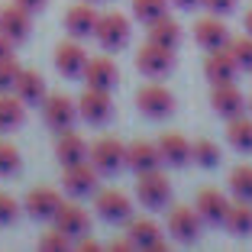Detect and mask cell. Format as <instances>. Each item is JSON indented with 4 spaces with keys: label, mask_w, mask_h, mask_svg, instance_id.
<instances>
[{
    "label": "cell",
    "mask_w": 252,
    "mask_h": 252,
    "mask_svg": "<svg viewBox=\"0 0 252 252\" xmlns=\"http://www.w3.org/2000/svg\"><path fill=\"white\" fill-rule=\"evenodd\" d=\"M94 207H97V217L107 220V223H129L133 220V200H129L126 191H120V188H104V191H97Z\"/></svg>",
    "instance_id": "obj_6"
},
{
    "label": "cell",
    "mask_w": 252,
    "mask_h": 252,
    "mask_svg": "<svg viewBox=\"0 0 252 252\" xmlns=\"http://www.w3.org/2000/svg\"><path fill=\"white\" fill-rule=\"evenodd\" d=\"M110 249L113 252H126V249H136V246H133V239H129V236H120V239H113V243H110Z\"/></svg>",
    "instance_id": "obj_40"
},
{
    "label": "cell",
    "mask_w": 252,
    "mask_h": 252,
    "mask_svg": "<svg viewBox=\"0 0 252 252\" xmlns=\"http://www.w3.org/2000/svg\"><path fill=\"white\" fill-rule=\"evenodd\" d=\"M13 94L20 97L26 107H42V100L49 97V91H45V78L39 71H32V68H23L20 78H16V84H13Z\"/></svg>",
    "instance_id": "obj_23"
},
{
    "label": "cell",
    "mask_w": 252,
    "mask_h": 252,
    "mask_svg": "<svg viewBox=\"0 0 252 252\" xmlns=\"http://www.w3.org/2000/svg\"><path fill=\"white\" fill-rule=\"evenodd\" d=\"M246 32H249V36H252V10H249V13H246Z\"/></svg>",
    "instance_id": "obj_44"
},
{
    "label": "cell",
    "mask_w": 252,
    "mask_h": 252,
    "mask_svg": "<svg viewBox=\"0 0 252 252\" xmlns=\"http://www.w3.org/2000/svg\"><path fill=\"white\" fill-rule=\"evenodd\" d=\"M0 32L10 36L13 42H23V39H30L32 32V10H26L23 3H7V7L0 10Z\"/></svg>",
    "instance_id": "obj_12"
},
{
    "label": "cell",
    "mask_w": 252,
    "mask_h": 252,
    "mask_svg": "<svg viewBox=\"0 0 252 252\" xmlns=\"http://www.w3.org/2000/svg\"><path fill=\"white\" fill-rule=\"evenodd\" d=\"M97 16H100V13L94 10V3H74V7L65 13V32L71 39H88V36H94Z\"/></svg>",
    "instance_id": "obj_24"
},
{
    "label": "cell",
    "mask_w": 252,
    "mask_h": 252,
    "mask_svg": "<svg viewBox=\"0 0 252 252\" xmlns=\"http://www.w3.org/2000/svg\"><path fill=\"white\" fill-rule=\"evenodd\" d=\"M88 152H91V146L84 142V136L74 133V129H65V133H59V139H55V158L62 162V168L88 162Z\"/></svg>",
    "instance_id": "obj_21"
},
{
    "label": "cell",
    "mask_w": 252,
    "mask_h": 252,
    "mask_svg": "<svg viewBox=\"0 0 252 252\" xmlns=\"http://www.w3.org/2000/svg\"><path fill=\"white\" fill-rule=\"evenodd\" d=\"M230 52H233V59L239 62V68H249V71H252V36H249V32L230 39Z\"/></svg>",
    "instance_id": "obj_34"
},
{
    "label": "cell",
    "mask_w": 252,
    "mask_h": 252,
    "mask_svg": "<svg viewBox=\"0 0 252 252\" xmlns=\"http://www.w3.org/2000/svg\"><path fill=\"white\" fill-rule=\"evenodd\" d=\"M223 226H226L233 236H252V200H236V204H230Z\"/></svg>",
    "instance_id": "obj_28"
},
{
    "label": "cell",
    "mask_w": 252,
    "mask_h": 252,
    "mask_svg": "<svg viewBox=\"0 0 252 252\" xmlns=\"http://www.w3.org/2000/svg\"><path fill=\"white\" fill-rule=\"evenodd\" d=\"M20 62L10 55V59H0V94L3 91H13V84H16V78H20Z\"/></svg>",
    "instance_id": "obj_36"
},
{
    "label": "cell",
    "mask_w": 252,
    "mask_h": 252,
    "mask_svg": "<svg viewBox=\"0 0 252 252\" xmlns=\"http://www.w3.org/2000/svg\"><path fill=\"white\" fill-rule=\"evenodd\" d=\"M136 107L149 120H165L175 113V94L168 88H162V84H146L136 94Z\"/></svg>",
    "instance_id": "obj_7"
},
{
    "label": "cell",
    "mask_w": 252,
    "mask_h": 252,
    "mask_svg": "<svg viewBox=\"0 0 252 252\" xmlns=\"http://www.w3.org/2000/svg\"><path fill=\"white\" fill-rule=\"evenodd\" d=\"M94 39L100 42V49H107V52H120V49H126L129 39H133L129 16L120 13V10L100 13V16H97V26H94Z\"/></svg>",
    "instance_id": "obj_1"
},
{
    "label": "cell",
    "mask_w": 252,
    "mask_h": 252,
    "mask_svg": "<svg viewBox=\"0 0 252 252\" xmlns=\"http://www.w3.org/2000/svg\"><path fill=\"white\" fill-rule=\"evenodd\" d=\"M26 123V104L13 91H3L0 94V133H13Z\"/></svg>",
    "instance_id": "obj_26"
},
{
    "label": "cell",
    "mask_w": 252,
    "mask_h": 252,
    "mask_svg": "<svg viewBox=\"0 0 252 252\" xmlns=\"http://www.w3.org/2000/svg\"><path fill=\"white\" fill-rule=\"evenodd\" d=\"M230 191L236 200H252V165H236L230 171Z\"/></svg>",
    "instance_id": "obj_30"
},
{
    "label": "cell",
    "mask_w": 252,
    "mask_h": 252,
    "mask_svg": "<svg viewBox=\"0 0 252 252\" xmlns=\"http://www.w3.org/2000/svg\"><path fill=\"white\" fill-rule=\"evenodd\" d=\"M23 207H26V214H30L32 220H49L52 223V217L59 214V207H62V194L55 191V188H32V191L26 194V200H23Z\"/></svg>",
    "instance_id": "obj_16"
},
{
    "label": "cell",
    "mask_w": 252,
    "mask_h": 252,
    "mask_svg": "<svg viewBox=\"0 0 252 252\" xmlns=\"http://www.w3.org/2000/svg\"><path fill=\"white\" fill-rule=\"evenodd\" d=\"M126 236L133 239L136 249H152V252H162L165 249L162 230H158V223L149 220V217H139V220H129V223H126Z\"/></svg>",
    "instance_id": "obj_20"
},
{
    "label": "cell",
    "mask_w": 252,
    "mask_h": 252,
    "mask_svg": "<svg viewBox=\"0 0 252 252\" xmlns=\"http://www.w3.org/2000/svg\"><path fill=\"white\" fill-rule=\"evenodd\" d=\"M13 39L10 36H3V32H0V59H10V55H13Z\"/></svg>",
    "instance_id": "obj_39"
},
{
    "label": "cell",
    "mask_w": 252,
    "mask_h": 252,
    "mask_svg": "<svg viewBox=\"0 0 252 252\" xmlns=\"http://www.w3.org/2000/svg\"><path fill=\"white\" fill-rule=\"evenodd\" d=\"M249 110H252V97H249Z\"/></svg>",
    "instance_id": "obj_45"
},
{
    "label": "cell",
    "mask_w": 252,
    "mask_h": 252,
    "mask_svg": "<svg viewBox=\"0 0 252 252\" xmlns=\"http://www.w3.org/2000/svg\"><path fill=\"white\" fill-rule=\"evenodd\" d=\"M194 207H197V214L204 217V223H214V226H220V223L226 220L230 200H226V194H223L220 188H204V191L197 194V200H194Z\"/></svg>",
    "instance_id": "obj_22"
},
{
    "label": "cell",
    "mask_w": 252,
    "mask_h": 252,
    "mask_svg": "<svg viewBox=\"0 0 252 252\" xmlns=\"http://www.w3.org/2000/svg\"><path fill=\"white\" fill-rule=\"evenodd\" d=\"M81 81L88 84V88L110 91V88H117V81H120V68H117V62H113V59H107V55H97V59H88Z\"/></svg>",
    "instance_id": "obj_15"
},
{
    "label": "cell",
    "mask_w": 252,
    "mask_h": 252,
    "mask_svg": "<svg viewBox=\"0 0 252 252\" xmlns=\"http://www.w3.org/2000/svg\"><path fill=\"white\" fill-rule=\"evenodd\" d=\"M52 226H59V230L65 233V236H71V239H81L84 233L91 230V217H88L84 207H78V204H65V200H62L59 214L52 217Z\"/></svg>",
    "instance_id": "obj_19"
},
{
    "label": "cell",
    "mask_w": 252,
    "mask_h": 252,
    "mask_svg": "<svg viewBox=\"0 0 252 252\" xmlns=\"http://www.w3.org/2000/svg\"><path fill=\"white\" fill-rule=\"evenodd\" d=\"M230 26L223 23V16L217 13H207L200 16L197 23H194V42L200 45V49H207V52H214V49H226L230 45Z\"/></svg>",
    "instance_id": "obj_10"
},
{
    "label": "cell",
    "mask_w": 252,
    "mask_h": 252,
    "mask_svg": "<svg viewBox=\"0 0 252 252\" xmlns=\"http://www.w3.org/2000/svg\"><path fill=\"white\" fill-rule=\"evenodd\" d=\"M168 13V0H133V16L149 26L152 20Z\"/></svg>",
    "instance_id": "obj_32"
},
{
    "label": "cell",
    "mask_w": 252,
    "mask_h": 252,
    "mask_svg": "<svg viewBox=\"0 0 252 252\" xmlns=\"http://www.w3.org/2000/svg\"><path fill=\"white\" fill-rule=\"evenodd\" d=\"M78 249H84V252H97L100 246H97V239H88V233L81 236V243H78Z\"/></svg>",
    "instance_id": "obj_41"
},
{
    "label": "cell",
    "mask_w": 252,
    "mask_h": 252,
    "mask_svg": "<svg viewBox=\"0 0 252 252\" xmlns=\"http://www.w3.org/2000/svg\"><path fill=\"white\" fill-rule=\"evenodd\" d=\"M191 158L200 168H217L220 165V146L210 139H197V142H191Z\"/></svg>",
    "instance_id": "obj_31"
},
{
    "label": "cell",
    "mask_w": 252,
    "mask_h": 252,
    "mask_svg": "<svg viewBox=\"0 0 252 252\" xmlns=\"http://www.w3.org/2000/svg\"><path fill=\"white\" fill-rule=\"evenodd\" d=\"M20 165H23L20 149H16L13 142L0 139V178H13L16 171H20Z\"/></svg>",
    "instance_id": "obj_33"
},
{
    "label": "cell",
    "mask_w": 252,
    "mask_h": 252,
    "mask_svg": "<svg viewBox=\"0 0 252 252\" xmlns=\"http://www.w3.org/2000/svg\"><path fill=\"white\" fill-rule=\"evenodd\" d=\"M88 65V52L81 49V39H65L55 45V68L65 78H81Z\"/></svg>",
    "instance_id": "obj_14"
},
{
    "label": "cell",
    "mask_w": 252,
    "mask_h": 252,
    "mask_svg": "<svg viewBox=\"0 0 252 252\" xmlns=\"http://www.w3.org/2000/svg\"><path fill=\"white\" fill-rule=\"evenodd\" d=\"M136 68H139L146 78H165V74L175 68V49H165V45H156V42L139 45Z\"/></svg>",
    "instance_id": "obj_8"
},
{
    "label": "cell",
    "mask_w": 252,
    "mask_h": 252,
    "mask_svg": "<svg viewBox=\"0 0 252 252\" xmlns=\"http://www.w3.org/2000/svg\"><path fill=\"white\" fill-rule=\"evenodd\" d=\"M149 42L165 45V49H178V42H181V26L171 20L168 13L158 16V20L149 23Z\"/></svg>",
    "instance_id": "obj_27"
},
{
    "label": "cell",
    "mask_w": 252,
    "mask_h": 252,
    "mask_svg": "<svg viewBox=\"0 0 252 252\" xmlns=\"http://www.w3.org/2000/svg\"><path fill=\"white\" fill-rule=\"evenodd\" d=\"M236 71H239V62L233 59L230 45H226V49H214V52H207V59H204V78H207L210 84L236 81Z\"/></svg>",
    "instance_id": "obj_13"
},
{
    "label": "cell",
    "mask_w": 252,
    "mask_h": 252,
    "mask_svg": "<svg viewBox=\"0 0 252 252\" xmlns=\"http://www.w3.org/2000/svg\"><path fill=\"white\" fill-rule=\"evenodd\" d=\"M136 197H139L142 207L149 210H165L171 200V181L165 178L162 171H142L136 175Z\"/></svg>",
    "instance_id": "obj_2"
},
{
    "label": "cell",
    "mask_w": 252,
    "mask_h": 252,
    "mask_svg": "<svg viewBox=\"0 0 252 252\" xmlns=\"http://www.w3.org/2000/svg\"><path fill=\"white\" fill-rule=\"evenodd\" d=\"M200 230H204V217L197 214V207H188V204H175L168 210V236L178 239V243H197Z\"/></svg>",
    "instance_id": "obj_5"
},
{
    "label": "cell",
    "mask_w": 252,
    "mask_h": 252,
    "mask_svg": "<svg viewBox=\"0 0 252 252\" xmlns=\"http://www.w3.org/2000/svg\"><path fill=\"white\" fill-rule=\"evenodd\" d=\"M97 178H100V171L91 162H78V165H68L65 168L62 185H65V191L71 197H91V194H97V185H100Z\"/></svg>",
    "instance_id": "obj_11"
},
{
    "label": "cell",
    "mask_w": 252,
    "mask_h": 252,
    "mask_svg": "<svg viewBox=\"0 0 252 252\" xmlns=\"http://www.w3.org/2000/svg\"><path fill=\"white\" fill-rule=\"evenodd\" d=\"M158 152H162V162H168L171 168H181V165L191 162V142H188L181 133L158 136Z\"/></svg>",
    "instance_id": "obj_25"
},
{
    "label": "cell",
    "mask_w": 252,
    "mask_h": 252,
    "mask_svg": "<svg viewBox=\"0 0 252 252\" xmlns=\"http://www.w3.org/2000/svg\"><path fill=\"white\" fill-rule=\"evenodd\" d=\"M200 7L207 13H217V16H226L236 10V0H200Z\"/></svg>",
    "instance_id": "obj_38"
},
{
    "label": "cell",
    "mask_w": 252,
    "mask_h": 252,
    "mask_svg": "<svg viewBox=\"0 0 252 252\" xmlns=\"http://www.w3.org/2000/svg\"><path fill=\"white\" fill-rule=\"evenodd\" d=\"M126 168H133L136 175L162 168V152H158V142H149V139L129 142V146H126Z\"/></svg>",
    "instance_id": "obj_17"
},
{
    "label": "cell",
    "mask_w": 252,
    "mask_h": 252,
    "mask_svg": "<svg viewBox=\"0 0 252 252\" xmlns=\"http://www.w3.org/2000/svg\"><path fill=\"white\" fill-rule=\"evenodd\" d=\"M171 3H175L178 10H194V7L200 3V0H171Z\"/></svg>",
    "instance_id": "obj_43"
},
{
    "label": "cell",
    "mask_w": 252,
    "mask_h": 252,
    "mask_svg": "<svg viewBox=\"0 0 252 252\" xmlns=\"http://www.w3.org/2000/svg\"><path fill=\"white\" fill-rule=\"evenodd\" d=\"M210 107L214 113H220L223 120H233L239 113H246V97L236 84H214V94H210Z\"/></svg>",
    "instance_id": "obj_18"
},
{
    "label": "cell",
    "mask_w": 252,
    "mask_h": 252,
    "mask_svg": "<svg viewBox=\"0 0 252 252\" xmlns=\"http://www.w3.org/2000/svg\"><path fill=\"white\" fill-rule=\"evenodd\" d=\"M88 162L94 165L100 175H117L120 168H126V146L117 136H100V139L91 146Z\"/></svg>",
    "instance_id": "obj_3"
},
{
    "label": "cell",
    "mask_w": 252,
    "mask_h": 252,
    "mask_svg": "<svg viewBox=\"0 0 252 252\" xmlns=\"http://www.w3.org/2000/svg\"><path fill=\"white\" fill-rule=\"evenodd\" d=\"M16 3H23L26 10H32V13H36V10H42L45 3H49V0H16Z\"/></svg>",
    "instance_id": "obj_42"
},
{
    "label": "cell",
    "mask_w": 252,
    "mask_h": 252,
    "mask_svg": "<svg viewBox=\"0 0 252 252\" xmlns=\"http://www.w3.org/2000/svg\"><path fill=\"white\" fill-rule=\"evenodd\" d=\"M78 117H81V113H78V100H71V97H65V94H49L42 100V120L52 133L74 129Z\"/></svg>",
    "instance_id": "obj_4"
},
{
    "label": "cell",
    "mask_w": 252,
    "mask_h": 252,
    "mask_svg": "<svg viewBox=\"0 0 252 252\" xmlns=\"http://www.w3.org/2000/svg\"><path fill=\"white\" fill-rule=\"evenodd\" d=\"M68 246H71V236H65L59 226H52V230H45L39 236V249L42 252H65Z\"/></svg>",
    "instance_id": "obj_35"
},
{
    "label": "cell",
    "mask_w": 252,
    "mask_h": 252,
    "mask_svg": "<svg viewBox=\"0 0 252 252\" xmlns=\"http://www.w3.org/2000/svg\"><path fill=\"white\" fill-rule=\"evenodd\" d=\"M16 214H20V204H16V197H10V194L0 191V226L13 223V220H16Z\"/></svg>",
    "instance_id": "obj_37"
},
{
    "label": "cell",
    "mask_w": 252,
    "mask_h": 252,
    "mask_svg": "<svg viewBox=\"0 0 252 252\" xmlns=\"http://www.w3.org/2000/svg\"><path fill=\"white\" fill-rule=\"evenodd\" d=\"M226 139H230V146L236 149V152H246V156H249L252 152V117L239 113V117L226 120Z\"/></svg>",
    "instance_id": "obj_29"
},
{
    "label": "cell",
    "mask_w": 252,
    "mask_h": 252,
    "mask_svg": "<svg viewBox=\"0 0 252 252\" xmlns=\"http://www.w3.org/2000/svg\"><path fill=\"white\" fill-rule=\"evenodd\" d=\"M88 3H97V0H88Z\"/></svg>",
    "instance_id": "obj_46"
},
{
    "label": "cell",
    "mask_w": 252,
    "mask_h": 252,
    "mask_svg": "<svg viewBox=\"0 0 252 252\" xmlns=\"http://www.w3.org/2000/svg\"><path fill=\"white\" fill-rule=\"evenodd\" d=\"M78 113H81L84 123L91 126H104L107 120L113 117V100H110V91H100V88H84V94L78 97Z\"/></svg>",
    "instance_id": "obj_9"
}]
</instances>
